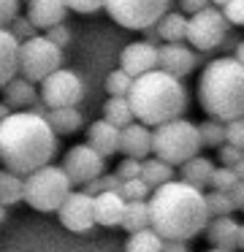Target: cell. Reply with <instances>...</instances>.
Returning <instances> with one entry per match:
<instances>
[{
	"label": "cell",
	"mask_w": 244,
	"mask_h": 252,
	"mask_svg": "<svg viewBox=\"0 0 244 252\" xmlns=\"http://www.w3.org/2000/svg\"><path fill=\"white\" fill-rule=\"evenodd\" d=\"M204 6H209V0H179V11L182 14H193Z\"/></svg>",
	"instance_id": "45"
},
{
	"label": "cell",
	"mask_w": 244,
	"mask_h": 252,
	"mask_svg": "<svg viewBox=\"0 0 244 252\" xmlns=\"http://www.w3.org/2000/svg\"><path fill=\"white\" fill-rule=\"evenodd\" d=\"M220 11L231 28H242L244 25V0H225L220 6Z\"/></svg>",
	"instance_id": "37"
},
{
	"label": "cell",
	"mask_w": 244,
	"mask_h": 252,
	"mask_svg": "<svg viewBox=\"0 0 244 252\" xmlns=\"http://www.w3.org/2000/svg\"><path fill=\"white\" fill-rule=\"evenodd\" d=\"M206 239L217 250L236 252L244 247V228L236 220H231V214H225V217H211L206 222Z\"/></svg>",
	"instance_id": "13"
},
{
	"label": "cell",
	"mask_w": 244,
	"mask_h": 252,
	"mask_svg": "<svg viewBox=\"0 0 244 252\" xmlns=\"http://www.w3.org/2000/svg\"><path fill=\"white\" fill-rule=\"evenodd\" d=\"M117 195L122 198V201H146V195H149V187H146L144 182H141L139 176H136V179H125V182H119Z\"/></svg>",
	"instance_id": "33"
},
{
	"label": "cell",
	"mask_w": 244,
	"mask_h": 252,
	"mask_svg": "<svg viewBox=\"0 0 244 252\" xmlns=\"http://www.w3.org/2000/svg\"><path fill=\"white\" fill-rule=\"evenodd\" d=\"M198 103L211 120L244 117V65L233 57H217L206 63L198 79Z\"/></svg>",
	"instance_id": "4"
},
{
	"label": "cell",
	"mask_w": 244,
	"mask_h": 252,
	"mask_svg": "<svg viewBox=\"0 0 244 252\" xmlns=\"http://www.w3.org/2000/svg\"><path fill=\"white\" fill-rule=\"evenodd\" d=\"M139 179L144 182L149 190H155L157 185L174 179V165H168L166 160H160V158H155V160H141V165H139Z\"/></svg>",
	"instance_id": "25"
},
{
	"label": "cell",
	"mask_w": 244,
	"mask_h": 252,
	"mask_svg": "<svg viewBox=\"0 0 244 252\" xmlns=\"http://www.w3.org/2000/svg\"><path fill=\"white\" fill-rule=\"evenodd\" d=\"M8 33L22 44V41H27V38H33V35H38V30L33 28V22H30L27 17H19V14H16V17L8 22Z\"/></svg>",
	"instance_id": "36"
},
{
	"label": "cell",
	"mask_w": 244,
	"mask_h": 252,
	"mask_svg": "<svg viewBox=\"0 0 244 252\" xmlns=\"http://www.w3.org/2000/svg\"><path fill=\"white\" fill-rule=\"evenodd\" d=\"M225 144H233V147H244V122L242 117L225 122Z\"/></svg>",
	"instance_id": "39"
},
{
	"label": "cell",
	"mask_w": 244,
	"mask_h": 252,
	"mask_svg": "<svg viewBox=\"0 0 244 252\" xmlns=\"http://www.w3.org/2000/svg\"><path fill=\"white\" fill-rule=\"evenodd\" d=\"M16 14H19V0H0V28H8Z\"/></svg>",
	"instance_id": "43"
},
{
	"label": "cell",
	"mask_w": 244,
	"mask_h": 252,
	"mask_svg": "<svg viewBox=\"0 0 244 252\" xmlns=\"http://www.w3.org/2000/svg\"><path fill=\"white\" fill-rule=\"evenodd\" d=\"M57 214H60V222L68 230L84 233V230H90L95 225V220H92V195H87L84 190L68 192L65 201L57 206Z\"/></svg>",
	"instance_id": "12"
},
{
	"label": "cell",
	"mask_w": 244,
	"mask_h": 252,
	"mask_svg": "<svg viewBox=\"0 0 244 252\" xmlns=\"http://www.w3.org/2000/svg\"><path fill=\"white\" fill-rule=\"evenodd\" d=\"M139 165H141V160H136V158H125V160H119V165H117V179L119 182H125V179H136L139 176Z\"/></svg>",
	"instance_id": "41"
},
{
	"label": "cell",
	"mask_w": 244,
	"mask_h": 252,
	"mask_svg": "<svg viewBox=\"0 0 244 252\" xmlns=\"http://www.w3.org/2000/svg\"><path fill=\"white\" fill-rule=\"evenodd\" d=\"M84 98V84L73 71L57 68L49 76L41 79V103L46 109H63V106H76Z\"/></svg>",
	"instance_id": "10"
},
{
	"label": "cell",
	"mask_w": 244,
	"mask_h": 252,
	"mask_svg": "<svg viewBox=\"0 0 244 252\" xmlns=\"http://www.w3.org/2000/svg\"><path fill=\"white\" fill-rule=\"evenodd\" d=\"M117 138H119V127H114L111 122H106V120H98L90 125L87 144H90L101 158H111V155L117 152Z\"/></svg>",
	"instance_id": "19"
},
{
	"label": "cell",
	"mask_w": 244,
	"mask_h": 252,
	"mask_svg": "<svg viewBox=\"0 0 244 252\" xmlns=\"http://www.w3.org/2000/svg\"><path fill=\"white\" fill-rule=\"evenodd\" d=\"M57 152V136L43 117L16 111L0 120V163L5 171L25 176L38 165H46Z\"/></svg>",
	"instance_id": "1"
},
{
	"label": "cell",
	"mask_w": 244,
	"mask_h": 252,
	"mask_svg": "<svg viewBox=\"0 0 244 252\" xmlns=\"http://www.w3.org/2000/svg\"><path fill=\"white\" fill-rule=\"evenodd\" d=\"M149 209V228L160 239H193L209 222L204 192L187 182H163L155 187Z\"/></svg>",
	"instance_id": "2"
},
{
	"label": "cell",
	"mask_w": 244,
	"mask_h": 252,
	"mask_svg": "<svg viewBox=\"0 0 244 252\" xmlns=\"http://www.w3.org/2000/svg\"><path fill=\"white\" fill-rule=\"evenodd\" d=\"M103 120L111 122L114 127H125L128 122H133V111L125 95H111V98L103 103Z\"/></svg>",
	"instance_id": "27"
},
{
	"label": "cell",
	"mask_w": 244,
	"mask_h": 252,
	"mask_svg": "<svg viewBox=\"0 0 244 252\" xmlns=\"http://www.w3.org/2000/svg\"><path fill=\"white\" fill-rule=\"evenodd\" d=\"M65 8L76 14H95L103 11V0H65Z\"/></svg>",
	"instance_id": "40"
},
{
	"label": "cell",
	"mask_w": 244,
	"mask_h": 252,
	"mask_svg": "<svg viewBox=\"0 0 244 252\" xmlns=\"http://www.w3.org/2000/svg\"><path fill=\"white\" fill-rule=\"evenodd\" d=\"M211 6H222V3H225V0H209Z\"/></svg>",
	"instance_id": "50"
},
{
	"label": "cell",
	"mask_w": 244,
	"mask_h": 252,
	"mask_svg": "<svg viewBox=\"0 0 244 252\" xmlns=\"http://www.w3.org/2000/svg\"><path fill=\"white\" fill-rule=\"evenodd\" d=\"M171 0H103V11L128 30L152 28L168 11Z\"/></svg>",
	"instance_id": "9"
},
{
	"label": "cell",
	"mask_w": 244,
	"mask_h": 252,
	"mask_svg": "<svg viewBox=\"0 0 244 252\" xmlns=\"http://www.w3.org/2000/svg\"><path fill=\"white\" fill-rule=\"evenodd\" d=\"M160 252H187L182 239H163V250Z\"/></svg>",
	"instance_id": "46"
},
{
	"label": "cell",
	"mask_w": 244,
	"mask_h": 252,
	"mask_svg": "<svg viewBox=\"0 0 244 252\" xmlns=\"http://www.w3.org/2000/svg\"><path fill=\"white\" fill-rule=\"evenodd\" d=\"M3 220H5V206H0V225H3Z\"/></svg>",
	"instance_id": "49"
},
{
	"label": "cell",
	"mask_w": 244,
	"mask_h": 252,
	"mask_svg": "<svg viewBox=\"0 0 244 252\" xmlns=\"http://www.w3.org/2000/svg\"><path fill=\"white\" fill-rule=\"evenodd\" d=\"M201 149V138H198V127L193 122L174 117L168 122L155 125L152 133V152L160 160H166L168 165H179L184 160H190L193 155H198Z\"/></svg>",
	"instance_id": "5"
},
{
	"label": "cell",
	"mask_w": 244,
	"mask_h": 252,
	"mask_svg": "<svg viewBox=\"0 0 244 252\" xmlns=\"http://www.w3.org/2000/svg\"><path fill=\"white\" fill-rule=\"evenodd\" d=\"M233 60H239V63L244 60V44H242V41H239V44H236V49H233Z\"/></svg>",
	"instance_id": "47"
},
{
	"label": "cell",
	"mask_w": 244,
	"mask_h": 252,
	"mask_svg": "<svg viewBox=\"0 0 244 252\" xmlns=\"http://www.w3.org/2000/svg\"><path fill=\"white\" fill-rule=\"evenodd\" d=\"M43 120L49 122V127L54 130V136L63 133H76L81 127V114L76 106H63V109H49Z\"/></svg>",
	"instance_id": "24"
},
{
	"label": "cell",
	"mask_w": 244,
	"mask_h": 252,
	"mask_svg": "<svg viewBox=\"0 0 244 252\" xmlns=\"http://www.w3.org/2000/svg\"><path fill=\"white\" fill-rule=\"evenodd\" d=\"M231 25L222 17L217 6H204L187 17V28H184V41L198 52H211L228 41Z\"/></svg>",
	"instance_id": "7"
},
{
	"label": "cell",
	"mask_w": 244,
	"mask_h": 252,
	"mask_svg": "<svg viewBox=\"0 0 244 252\" xmlns=\"http://www.w3.org/2000/svg\"><path fill=\"white\" fill-rule=\"evenodd\" d=\"M8 114H11V109L5 103H0V120H3V117H8Z\"/></svg>",
	"instance_id": "48"
},
{
	"label": "cell",
	"mask_w": 244,
	"mask_h": 252,
	"mask_svg": "<svg viewBox=\"0 0 244 252\" xmlns=\"http://www.w3.org/2000/svg\"><path fill=\"white\" fill-rule=\"evenodd\" d=\"M225 195H228V201L233 203V209H242L244 206V185H242V179L233 182V185L225 190Z\"/></svg>",
	"instance_id": "44"
},
{
	"label": "cell",
	"mask_w": 244,
	"mask_h": 252,
	"mask_svg": "<svg viewBox=\"0 0 244 252\" xmlns=\"http://www.w3.org/2000/svg\"><path fill=\"white\" fill-rule=\"evenodd\" d=\"M133 117L141 125H160L174 117H182L187 109V90L176 76L152 68V71L133 76L130 93L125 95Z\"/></svg>",
	"instance_id": "3"
},
{
	"label": "cell",
	"mask_w": 244,
	"mask_h": 252,
	"mask_svg": "<svg viewBox=\"0 0 244 252\" xmlns=\"http://www.w3.org/2000/svg\"><path fill=\"white\" fill-rule=\"evenodd\" d=\"M70 192V182L60 165H38L22 179V198L35 212H57V206Z\"/></svg>",
	"instance_id": "6"
},
{
	"label": "cell",
	"mask_w": 244,
	"mask_h": 252,
	"mask_svg": "<svg viewBox=\"0 0 244 252\" xmlns=\"http://www.w3.org/2000/svg\"><path fill=\"white\" fill-rule=\"evenodd\" d=\"M63 171H65L70 185H84V182L95 179L98 174H103V158L90 147V144H76V147H70L68 155H65Z\"/></svg>",
	"instance_id": "11"
},
{
	"label": "cell",
	"mask_w": 244,
	"mask_h": 252,
	"mask_svg": "<svg viewBox=\"0 0 244 252\" xmlns=\"http://www.w3.org/2000/svg\"><path fill=\"white\" fill-rule=\"evenodd\" d=\"M195 63H198V55L190 46H184L182 41H176V44H163L157 49V68L171 73V76H176V79L187 76L195 68Z\"/></svg>",
	"instance_id": "14"
},
{
	"label": "cell",
	"mask_w": 244,
	"mask_h": 252,
	"mask_svg": "<svg viewBox=\"0 0 244 252\" xmlns=\"http://www.w3.org/2000/svg\"><path fill=\"white\" fill-rule=\"evenodd\" d=\"M119 68L130 76H141V73L157 68V46L149 41H133L122 49L119 55Z\"/></svg>",
	"instance_id": "16"
},
{
	"label": "cell",
	"mask_w": 244,
	"mask_h": 252,
	"mask_svg": "<svg viewBox=\"0 0 244 252\" xmlns=\"http://www.w3.org/2000/svg\"><path fill=\"white\" fill-rule=\"evenodd\" d=\"M22 201V176L14 171H0V206H14Z\"/></svg>",
	"instance_id": "29"
},
{
	"label": "cell",
	"mask_w": 244,
	"mask_h": 252,
	"mask_svg": "<svg viewBox=\"0 0 244 252\" xmlns=\"http://www.w3.org/2000/svg\"><path fill=\"white\" fill-rule=\"evenodd\" d=\"M220 160H222V165L225 168H231L233 174L242 179V174H244V152H242V147H233V144H220Z\"/></svg>",
	"instance_id": "32"
},
{
	"label": "cell",
	"mask_w": 244,
	"mask_h": 252,
	"mask_svg": "<svg viewBox=\"0 0 244 252\" xmlns=\"http://www.w3.org/2000/svg\"><path fill=\"white\" fill-rule=\"evenodd\" d=\"M43 35H46V38L52 41L54 46H60V49H63V46L70 41V33H68V28H65L63 22H60V25H52V28H46V33H43Z\"/></svg>",
	"instance_id": "42"
},
{
	"label": "cell",
	"mask_w": 244,
	"mask_h": 252,
	"mask_svg": "<svg viewBox=\"0 0 244 252\" xmlns=\"http://www.w3.org/2000/svg\"><path fill=\"white\" fill-rule=\"evenodd\" d=\"M16 55H19V41L5 28H0V87L16 76Z\"/></svg>",
	"instance_id": "23"
},
{
	"label": "cell",
	"mask_w": 244,
	"mask_h": 252,
	"mask_svg": "<svg viewBox=\"0 0 244 252\" xmlns=\"http://www.w3.org/2000/svg\"><path fill=\"white\" fill-rule=\"evenodd\" d=\"M211 171H214V163H211L209 158H198V155H193L190 160L179 163V176H182V182L193 185L195 190H201V192H204V187H209Z\"/></svg>",
	"instance_id": "20"
},
{
	"label": "cell",
	"mask_w": 244,
	"mask_h": 252,
	"mask_svg": "<svg viewBox=\"0 0 244 252\" xmlns=\"http://www.w3.org/2000/svg\"><path fill=\"white\" fill-rule=\"evenodd\" d=\"M3 90H5V100H3V103L8 106V109H16V111L27 109V106L38 98L33 82H27V79L19 76V73H16L14 79H8V82L3 84Z\"/></svg>",
	"instance_id": "21"
},
{
	"label": "cell",
	"mask_w": 244,
	"mask_h": 252,
	"mask_svg": "<svg viewBox=\"0 0 244 252\" xmlns=\"http://www.w3.org/2000/svg\"><path fill=\"white\" fill-rule=\"evenodd\" d=\"M122 209H125V201L114 190L92 195V220H95L98 225H106V228H119Z\"/></svg>",
	"instance_id": "18"
},
{
	"label": "cell",
	"mask_w": 244,
	"mask_h": 252,
	"mask_svg": "<svg viewBox=\"0 0 244 252\" xmlns=\"http://www.w3.org/2000/svg\"><path fill=\"white\" fill-rule=\"evenodd\" d=\"M206 252H225V250H217V247H211V250H206Z\"/></svg>",
	"instance_id": "51"
},
{
	"label": "cell",
	"mask_w": 244,
	"mask_h": 252,
	"mask_svg": "<svg viewBox=\"0 0 244 252\" xmlns=\"http://www.w3.org/2000/svg\"><path fill=\"white\" fill-rule=\"evenodd\" d=\"M130 84H133V76L125 73L122 68H117V71H108V76H106V93L108 95H128Z\"/></svg>",
	"instance_id": "34"
},
{
	"label": "cell",
	"mask_w": 244,
	"mask_h": 252,
	"mask_svg": "<svg viewBox=\"0 0 244 252\" xmlns=\"http://www.w3.org/2000/svg\"><path fill=\"white\" fill-rule=\"evenodd\" d=\"M65 0H27V19L35 30H46L52 25L65 22Z\"/></svg>",
	"instance_id": "17"
},
{
	"label": "cell",
	"mask_w": 244,
	"mask_h": 252,
	"mask_svg": "<svg viewBox=\"0 0 244 252\" xmlns=\"http://www.w3.org/2000/svg\"><path fill=\"white\" fill-rule=\"evenodd\" d=\"M117 152H122L125 158H136V160L149 158V152H152L149 125H141V122H128L125 127H119Z\"/></svg>",
	"instance_id": "15"
},
{
	"label": "cell",
	"mask_w": 244,
	"mask_h": 252,
	"mask_svg": "<svg viewBox=\"0 0 244 252\" xmlns=\"http://www.w3.org/2000/svg\"><path fill=\"white\" fill-rule=\"evenodd\" d=\"M198 127V138H201V147H211V149H217L220 144H225V122H220V120H206V122H201V125H195Z\"/></svg>",
	"instance_id": "30"
},
{
	"label": "cell",
	"mask_w": 244,
	"mask_h": 252,
	"mask_svg": "<svg viewBox=\"0 0 244 252\" xmlns=\"http://www.w3.org/2000/svg\"><path fill=\"white\" fill-rule=\"evenodd\" d=\"M117 187H119L117 174H108V176L98 174L95 179L84 182V192H87V195H98V192H108V190H114V192H117Z\"/></svg>",
	"instance_id": "35"
},
{
	"label": "cell",
	"mask_w": 244,
	"mask_h": 252,
	"mask_svg": "<svg viewBox=\"0 0 244 252\" xmlns=\"http://www.w3.org/2000/svg\"><path fill=\"white\" fill-rule=\"evenodd\" d=\"M63 63V52L54 46L46 35H33V38L19 44V55H16V73L27 79V82H41L52 71H57Z\"/></svg>",
	"instance_id": "8"
},
{
	"label": "cell",
	"mask_w": 244,
	"mask_h": 252,
	"mask_svg": "<svg viewBox=\"0 0 244 252\" xmlns=\"http://www.w3.org/2000/svg\"><path fill=\"white\" fill-rule=\"evenodd\" d=\"M119 228H125L128 233L141 230V228H149V209H146V201H125Z\"/></svg>",
	"instance_id": "26"
},
{
	"label": "cell",
	"mask_w": 244,
	"mask_h": 252,
	"mask_svg": "<svg viewBox=\"0 0 244 252\" xmlns=\"http://www.w3.org/2000/svg\"><path fill=\"white\" fill-rule=\"evenodd\" d=\"M236 179H239V176L233 174L231 168H225V165H222V168H214V171H211V176H209V187H211V190H222V192H225Z\"/></svg>",
	"instance_id": "38"
},
{
	"label": "cell",
	"mask_w": 244,
	"mask_h": 252,
	"mask_svg": "<svg viewBox=\"0 0 244 252\" xmlns=\"http://www.w3.org/2000/svg\"><path fill=\"white\" fill-rule=\"evenodd\" d=\"M160 250H163V239L152 228L133 230L125 241V252H160Z\"/></svg>",
	"instance_id": "28"
},
{
	"label": "cell",
	"mask_w": 244,
	"mask_h": 252,
	"mask_svg": "<svg viewBox=\"0 0 244 252\" xmlns=\"http://www.w3.org/2000/svg\"><path fill=\"white\" fill-rule=\"evenodd\" d=\"M204 203H206V214L211 217H225V214L233 212V203L228 201V195L222 190H211L204 195Z\"/></svg>",
	"instance_id": "31"
},
{
	"label": "cell",
	"mask_w": 244,
	"mask_h": 252,
	"mask_svg": "<svg viewBox=\"0 0 244 252\" xmlns=\"http://www.w3.org/2000/svg\"><path fill=\"white\" fill-rule=\"evenodd\" d=\"M155 33L163 44H176V41H184V28H187V14L182 11H166L155 25Z\"/></svg>",
	"instance_id": "22"
}]
</instances>
